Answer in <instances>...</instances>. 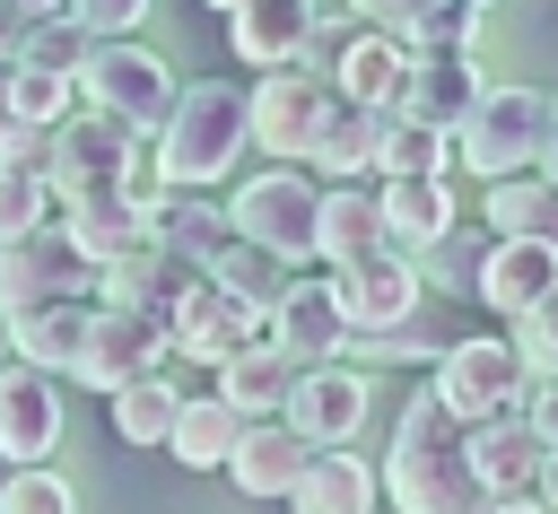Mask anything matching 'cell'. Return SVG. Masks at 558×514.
Returning a JSON list of instances; mask_svg holds the SVG:
<instances>
[{
    "label": "cell",
    "mask_w": 558,
    "mask_h": 514,
    "mask_svg": "<svg viewBox=\"0 0 558 514\" xmlns=\"http://www.w3.org/2000/svg\"><path fill=\"white\" fill-rule=\"evenodd\" d=\"M480 96H488V78H480V61H471V52H410V78H401V105H392V113L453 131Z\"/></svg>",
    "instance_id": "cell-18"
},
{
    "label": "cell",
    "mask_w": 558,
    "mask_h": 514,
    "mask_svg": "<svg viewBox=\"0 0 558 514\" xmlns=\"http://www.w3.org/2000/svg\"><path fill=\"white\" fill-rule=\"evenodd\" d=\"M227 218H235V235L270 244L279 261H305V253H314V218H323V183H314V174H296V166L279 157V166H262V174H244V183H235Z\"/></svg>",
    "instance_id": "cell-6"
},
{
    "label": "cell",
    "mask_w": 558,
    "mask_h": 514,
    "mask_svg": "<svg viewBox=\"0 0 558 514\" xmlns=\"http://www.w3.org/2000/svg\"><path fill=\"white\" fill-rule=\"evenodd\" d=\"M541 505L558 514V444H549V470H541Z\"/></svg>",
    "instance_id": "cell-49"
},
{
    "label": "cell",
    "mask_w": 558,
    "mask_h": 514,
    "mask_svg": "<svg viewBox=\"0 0 558 514\" xmlns=\"http://www.w3.org/2000/svg\"><path fill=\"white\" fill-rule=\"evenodd\" d=\"M331 296H340L349 340H357V331H384V322L418 314V305H427V270H418L410 253H366V261H340V270H331Z\"/></svg>",
    "instance_id": "cell-11"
},
{
    "label": "cell",
    "mask_w": 558,
    "mask_h": 514,
    "mask_svg": "<svg viewBox=\"0 0 558 514\" xmlns=\"http://www.w3.org/2000/svg\"><path fill=\"white\" fill-rule=\"evenodd\" d=\"M384 131H392V105H366V96L331 87V105H323V131H314L305 166H323V174H375Z\"/></svg>",
    "instance_id": "cell-20"
},
{
    "label": "cell",
    "mask_w": 558,
    "mask_h": 514,
    "mask_svg": "<svg viewBox=\"0 0 558 514\" xmlns=\"http://www.w3.org/2000/svg\"><path fill=\"white\" fill-rule=\"evenodd\" d=\"M113 401V436L122 444H166V427H174V409H183V392L166 383V375H131L122 392H105Z\"/></svg>",
    "instance_id": "cell-33"
},
{
    "label": "cell",
    "mask_w": 558,
    "mask_h": 514,
    "mask_svg": "<svg viewBox=\"0 0 558 514\" xmlns=\"http://www.w3.org/2000/svg\"><path fill=\"white\" fill-rule=\"evenodd\" d=\"M166 357H174L166 314H148V305H105V296H96V322H87V348H78V383L122 392L131 375H157Z\"/></svg>",
    "instance_id": "cell-10"
},
{
    "label": "cell",
    "mask_w": 558,
    "mask_h": 514,
    "mask_svg": "<svg viewBox=\"0 0 558 514\" xmlns=\"http://www.w3.org/2000/svg\"><path fill=\"white\" fill-rule=\"evenodd\" d=\"M61 444V392L44 366H0V462H52Z\"/></svg>",
    "instance_id": "cell-16"
},
{
    "label": "cell",
    "mask_w": 558,
    "mask_h": 514,
    "mask_svg": "<svg viewBox=\"0 0 558 514\" xmlns=\"http://www.w3.org/2000/svg\"><path fill=\"white\" fill-rule=\"evenodd\" d=\"M305 35H314V0H235V9H227V44H235V61H253V70L296 61Z\"/></svg>",
    "instance_id": "cell-25"
},
{
    "label": "cell",
    "mask_w": 558,
    "mask_h": 514,
    "mask_svg": "<svg viewBox=\"0 0 558 514\" xmlns=\"http://www.w3.org/2000/svg\"><path fill=\"white\" fill-rule=\"evenodd\" d=\"M384 497L401 514H488V479L471 462V427L445 409V392H410V409L392 418V453H384Z\"/></svg>",
    "instance_id": "cell-1"
},
{
    "label": "cell",
    "mask_w": 558,
    "mask_h": 514,
    "mask_svg": "<svg viewBox=\"0 0 558 514\" xmlns=\"http://www.w3.org/2000/svg\"><path fill=\"white\" fill-rule=\"evenodd\" d=\"M17 9H26V17H52V9H70V0H17Z\"/></svg>",
    "instance_id": "cell-51"
},
{
    "label": "cell",
    "mask_w": 558,
    "mask_h": 514,
    "mask_svg": "<svg viewBox=\"0 0 558 514\" xmlns=\"http://www.w3.org/2000/svg\"><path fill=\"white\" fill-rule=\"evenodd\" d=\"M26 26H35V17H26L17 0H0V61H17V52H26Z\"/></svg>",
    "instance_id": "cell-47"
},
{
    "label": "cell",
    "mask_w": 558,
    "mask_h": 514,
    "mask_svg": "<svg viewBox=\"0 0 558 514\" xmlns=\"http://www.w3.org/2000/svg\"><path fill=\"white\" fill-rule=\"evenodd\" d=\"M549 287H558V244H549V235H497V244L480 253V287H471V296L514 322V314H532Z\"/></svg>",
    "instance_id": "cell-15"
},
{
    "label": "cell",
    "mask_w": 558,
    "mask_h": 514,
    "mask_svg": "<svg viewBox=\"0 0 558 514\" xmlns=\"http://www.w3.org/2000/svg\"><path fill=\"white\" fill-rule=\"evenodd\" d=\"M471 9H497V0H471Z\"/></svg>",
    "instance_id": "cell-55"
},
{
    "label": "cell",
    "mask_w": 558,
    "mask_h": 514,
    "mask_svg": "<svg viewBox=\"0 0 558 514\" xmlns=\"http://www.w3.org/2000/svg\"><path fill=\"white\" fill-rule=\"evenodd\" d=\"M262 331H270L296 366H314V357H340V348H349V314H340L331 279H288V287L270 296Z\"/></svg>",
    "instance_id": "cell-14"
},
{
    "label": "cell",
    "mask_w": 558,
    "mask_h": 514,
    "mask_svg": "<svg viewBox=\"0 0 558 514\" xmlns=\"http://www.w3.org/2000/svg\"><path fill=\"white\" fill-rule=\"evenodd\" d=\"M418 9H427V0H349V17H357V26H392V35H401Z\"/></svg>",
    "instance_id": "cell-46"
},
{
    "label": "cell",
    "mask_w": 558,
    "mask_h": 514,
    "mask_svg": "<svg viewBox=\"0 0 558 514\" xmlns=\"http://www.w3.org/2000/svg\"><path fill=\"white\" fill-rule=\"evenodd\" d=\"M279 418H288L305 444H349V436L366 427V375H357L349 357H314V366H296Z\"/></svg>",
    "instance_id": "cell-12"
},
{
    "label": "cell",
    "mask_w": 558,
    "mask_h": 514,
    "mask_svg": "<svg viewBox=\"0 0 558 514\" xmlns=\"http://www.w3.org/2000/svg\"><path fill=\"white\" fill-rule=\"evenodd\" d=\"M471 462H480L488 497H523V488H541V470H549V436H541L523 409H506V418H480V427H471Z\"/></svg>",
    "instance_id": "cell-22"
},
{
    "label": "cell",
    "mask_w": 558,
    "mask_h": 514,
    "mask_svg": "<svg viewBox=\"0 0 558 514\" xmlns=\"http://www.w3.org/2000/svg\"><path fill=\"white\" fill-rule=\"evenodd\" d=\"M61 227L96 253V261H113V253H131V244H148L157 227H148V209L122 192V183H105V192H78V200H61Z\"/></svg>",
    "instance_id": "cell-27"
},
{
    "label": "cell",
    "mask_w": 558,
    "mask_h": 514,
    "mask_svg": "<svg viewBox=\"0 0 558 514\" xmlns=\"http://www.w3.org/2000/svg\"><path fill=\"white\" fill-rule=\"evenodd\" d=\"M288 383H296V357H288L270 331H262V340H244V348L218 366V392H227L244 418H279V409H288Z\"/></svg>",
    "instance_id": "cell-29"
},
{
    "label": "cell",
    "mask_w": 558,
    "mask_h": 514,
    "mask_svg": "<svg viewBox=\"0 0 558 514\" xmlns=\"http://www.w3.org/2000/svg\"><path fill=\"white\" fill-rule=\"evenodd\" d=\"M70 96H78V78H70V70L9 61V113H26V122H70Z\"/></svg>",
    "instance_id": "cell-38"
},
{
    "label": "cell",
    "mask_w": 558,
    "mask_h": 514,
    "mask_svg": "<svg viewBox=\"0 0 558 514\" xmlns=\"http://www.w3.org/2000/svg\"><path fill=\"white\" fill-rule=\"evenodd\" d=\"M314 253L340 270V261H366V253H392V227H384V192H366L357 174H340L323 192V218H314Z\"/></svg>",
    "instance_id": "cell-21"
},
{
    "label": "cell",
    "mask_w": 558,
    "mask_h": 514,
    "mask_svg": "<svg viewBox=\"0 0 558 514\" xmlns=\"http://www.w3.org/2000/svg\"><path fill=\"white\" fill-rule=\"evenodd\" d=\"M471 35H480V9H471V0H427V9L401 26L410 52H471Z\"/></svg>",
    "instance_id": "cell-41"
},
{
    "label": "cell",
    "mask_w": 558,
    "mask_h": 514,
    "mask_svg": "<svg viewBox=\"0 0 558 514\" xmlns=\"http://www.w3.org/2000/svg\"><path fill=\"white\" fill-rule=\"evenodd\" d=\"M436 392H445V409H453L462 427H480V418L523 409L532 366H523V348H514V340H453V348L436 357Z\"/></svg>",
    "instance_id": "cell-7"
},
{
    "label": "cell",
    "mask_w": 558,
    "mask_h": 514,
    "mask_svg": "<svg viewBox=\"0 0 558 514\" xmlns=\"http://www.w3.org/2000/svg\"><path fill=\"white\" fill-rule=\"evenodd\" d=\"M375 470L349 453V444H323L314 462H305V479L288 488V514H375Z\"/></svg>",
    "instance_id": "cell-26"
},
{
    "label": "cell",
    "mask_w": 558,
    "mask_h": 514,
    "mask_svg": "<svg viewBox=\"0 0 558 514\" xmlns=\"http://www.w3.org/2000/svg\"><path fill=\"white\" fill-rule=\"evenodd\" d=\"M349 348H357V357H427V366H436V357L453 348V331L427 322V305H418V314H401V322H384V331H357Z\"/></svg>",
    "instance_id": "cell-39"
},
{
    "label": "cell",
    "mask_w": 558,
    "mask_h": 514,
    "mask_svg": "<svg viewBox=\"0 0 558 514\" xmlns=\"http://www.w3.org/2000/svg\"><path fill=\"white\" fill-rule=\"evenodd\" d=\"M52 131H61V122H26V113H9V122H0V166L52 174Z\"/></svg>",
    "instance_id": "cell-43"
},
{
    "label": "cell",
    "mask_w": 558,
    "mask_h": 514,
    "mask_svg": "<svg viewBox=\"0 0 558 514\" xmlns=\"http://www.w3.org/2000/svg\"><path fill=\"white\" fill-rule=\"evenodd\" d=\"M235 436H244V409H235L227 392H201V401H183V409H174V427H166V453H174L183 470H227Z\"/></svg>",
    "instance_id": "cell-31"
},
{
    "label": "cell",
    "mask_w": 558,
    "mask_h": 514,
    "mask_svg": "<svg viewBox=\"0 0 558 514\" xmlns=\"http://www.w3.org/2000/svg\"><path fill=\"white\" fill-rule=\"evenodd\" d=\"M78 96L87 105H105V113H122L131 131H166V113H174V78H166V61L148 52V44H131V35H96V52H87V70H78Z\"/></svg>",
    "instance_id": "cell-5"
},
{
    "label": "cell",
    "mask_w": 558,
    "mask_h": 514,
    "mask_svg": "<svg viewBox=\"0 0 558 514\" xmlns=\"http://www.w3.org/2000/svg\"><path fill=\"white\" fill-rule=\"evenodd\" d=\"M480 218H488V235H549L558 244V174H497L488 183V200H480Z\"/></svg>",
    "instance_id": "cell-32"
},
{
    "label": "cell",
    "mask_w": 558,
    "mask_h": 514,
    "mask_svg": "<svg viewBox=\"0 0 558 514\" xmlns=\"http://www.w3.org/2000/svg\"><path fill=\"white\" fill-rule=\"evenodd\" d=\"M148 227H157V244L166 253H183V261H218L227 244H235V218L218 209V200H201V192H183V183H166V200L148 209Z\"/></svg>",
    "instance_id": "cell-28"
},
{
    "label": "cell",
    "mask_w": 558,
    "mask_h": 514,
    "mask_svg": "<svg viewBox=\"0 0 558 514\" xmlns=\"http://www.w3.org/2000/svg\"><path fill=\"white\" fill-rule=\"evenodd\" d=\"M549 113H558V105H549L541 87H488V96L453 122V166H471L480 183L541 166V148H549Z\"/></svg>",
    "instance_id": "cell-3"
},
{
    "label": "cell",
    "mask_w": 558,
    "mask_h": 514,
    "mask_svg": "<svg viewBox=\"0 0 558 514\" xmlns=\"http://www.w3.org/2000/svg\"><path fill=\"white\" fill-rule=\"evenodd\" d=\"M244 96H253V148H262V157H288V166H305L314 131H323V105H331V78H323V70H305V61H279V70H262Z\"/></svg>",
    "instance_id": "cell-8"
},
{
    "label": "cell",
    "mask_w": 558,
    "mask_h": 514,
    "mask_svg": "<svg viewBox=\"0 0 558 514\" xmlns=\"http://www.w3.org/2000/svg\"><path fill=\"white\" fill-rule=\"evenodd\" d=\"M314 453H323V444H305L288 418H244V436H235V453H227V479H235L244 497H288Z\"/></svg>",
    "instance_id": "cell-19"
},
{
    "label": "cell",
    "mask_w": 558,
    "mask_h": 514,
    "mask_svg": "<svg viewBox=\"0 0 558 514\" xmlns=\"http://www.w3.org/2000/svg\"><path fill=\"white\" fill-rule=\"evenodd\" d=\"M87 52H96V35L78 26V9H52V17L26 26V52H17V61H35V70H70V78H78Z\"/></svg>",
    "instance_id": "cell-36"
},
{
    "label": "cell",
    "mask_w": 558,
    "mask_h": 514,
    "mask_svg": "<svg viewBox=\"0 0 558 514\" xmlns=\"http://www.w3.org/2000/svg\"><path fill=\"white\" fill-rule=\"evenodd\" d=\"M488 514H549V505H541V488H523V497H488Z\"/></svg>",
    "instance_id": "cell-48"
},
{
    "label": "cell",
    "mask_w": 558,
    "mask_h": 514,
    "mask_svg": "<svg viewBox=\"0 0 558 514\" xmlns=\"http://www.w3.org/2000/svg\"><path fill=\"white\" fill-rule=\"evenodd\" d=\"M514 348H523L532 375H558V287H549L532 314H514Z\"/></svg>",
    "instance_id": "cell-42"
},
{
    "label": "cell",
    "mask_w": 558,
    "mask_h": 514,
    "mask_svg": "<svg viewBox=\"0 0 558 514\" xmlns=\"http://www.w3.org/2000/svg\"><path fill=\"white\" fill-rule=\"evenodd\" d=\"M201 9H218V17H227V9H235V0H201Z\"/></svg>",
    "instance_id": "cell-54"
},
{
    "label": "cell",
    "mask_w": 558,
    "mask_h": 514,
    "mask_svg": "<svg viewBox=\"0 0 558 514\" xmlns=\"http://www.w3.org/2000/svg\"><path fill=\"white\" fill-rule=\"evenodd\" d=\"M209 279H218L227 296H244V305H262V314H270V296L288 287V261H279L270 244H253V235H235V244H227V253L209 261Z\"/></svg>",
    "instance_id": "cell-34"
},
{
    "label": "cell",
    "mask_w": 558,
    "mask_h": 514,
    "mask_svg": "<svg viewBox=\"0 0 558 514\" xmlns=\"http://www.w3.org/2000/svg\"><path fill=\"white\" fill-rule=\"evenodd\" d=\"M401 78H410V44H401L392 26L349 35L340 61H331V87H349V96H366V105H401Z\"/></svg>",
    "instance_id": "cell-30"
},
{
    "label": "cell",
    "mask_w": 558,
    "mask_h": 514,
    "mask_svg": "<svg viewBox=\"0 0 558 514\" xmlns=\"http://www.w3.org/2000/svg\"><path fill=\"white\" fill-rule=\"evenodd\" d=\"M0 514H78V488H70V479H61L52 462H9Z\"/></svg>",
    "instance_id": "cell-40"
},
{
    "label": "cell",
    "mask_w": 558,
    "mask_h": 514,
    "mask_svg": "<svg viewBox=\"0 0 558 514\" xmlns=\"http://www.w3.org/2000/svg\"><path fill=\"white\" fill-rule=\"evenodd\" d=\"M0 366H9V314H0Z\"/></svg>",
    "instance_id": "cell-53"
},
{
    "label": "cell",
    "mask_w": 558,
    "mask_h": 514,
    "mask_svg": "<svg viewBox=\"0 0 558 514\" xmlns=\"http://www.w3.org/2000/svg\"><path fill=\"white\" fill-rule=\"evenodd\" d=\"M0 122H9V61H0Z\"/></svg>",
    "instance_id": "cell-52"
},
{
    "label": "cell",
    "mask_w": 558,
    "mask_h": 514,
    "mask_svg": "<svg viewBox=\"0 0 558 514\" xmlns=\"http://www.w3.org/2000/svg\"><path fill=\"white\" fill-rule=\"evenodd\" d=\"M70 9H78L87 35H131V26L148 17V0H70Z\"/></svg>",
    "instance_id": "cell-44"
},
{
    "label": "cell",
    "mask_w": 558,
    "mask_h": 514,
    "mask_svg": "<svg viewBox=\"0 0 558 514\" xmlns=\"http://www.w3.org/2000/svg\"><path fill=\"white\" fill-rule=\"evenodd\" d=\"M44 218H61V192H52V174L0 166V244H9V235H35Z\"/></svg>",
    "instance_id": "cell-37"
},
{
    "label": "cell",
    "mask_w": 558,
    "mask_h": 514,
    "mask_svg": "<svg viewBox=\"0 0 558 514\" xmlns=\"http://www.w3.org/2000/svg\"><path fill=\"white\" fill-rule=\"evenodd\" d=\"M166 340H174V357H192V366H227L244 340H262V305H244V296H227L218 279H201V287L166 314Z\"/></svg>",
    "instance_id": "cell-13"
},
{
    "label": "cell",
    "mask_w": 558,
    "mask_h": 514,
    "mask_svg": "<svg viewBox=\"0 0 558 514\" xmlns=\"http://www.w3.org/2000/svg\"><path fill=\"white\" fill-rule=\"evenodd\" d=\"M541 174H558V113H549V148H541Z\"/></svg>",
    "instance_id": "cell-50"
},
{
    "label": "cell",
    "mask_w": 558,
    "mask_h": 514,
    "mask_svg": "<svg viewBox=\"0 0 558 514\" xmlns=\"http://www.w3.org/2000/svg\"><path fill=\"white\" fill-rule=\"evenodd\" d=\"M201 279H209L201 261H183V253H166V244L148 235V244H131V253H113V261H105L96 296H105V305H148V314H174Z\"/></svg>",
    "instance_id": "cell-17"
},
{
    "label": "cell",
    "mask_w": 558,
    "mask_h": 514,
    "mask_svg": "<svg viewBox=\"0 0 558 514\" xmlns=\"http://www.w3.org/2000/svg\"><path fill=\"white\" fill-rule=\"evenodd\" d=\"M384 192V227H392V253H427V244H445L453 235V183L445 174H384L375 183Z\"/></svg>",
    "instance_id": "cell-24"
},
{
    "label": "cell",
    "mask_w": 558,
    "mask_h": 514,
    "mask_svg": "<svg viewBox=\"0 0 558 514\" xmlns=\"http://www.w3.org/2000/svg\"><path fill=\"white\" fill-rule=\"evenodd\" d=\"M244 148H253V96H244L235 78L183 87L174 113H166V131H157V166H166V183H183V192H209L218 174H235Z\"/></svg>",
    "instance_id": "cell-2"
},
{
    "label": "cell",
    "mask_w": 558,
    "mask_h": 514,
    "mask_svg": "<svg viewBox=\"0 0 558 514\" xmlns=\"http://www.w3.org/2000/svg\"><path fill=\"white\" fill-rule=\"evenodd\" d=\"M148 148V131H131L122 113H105V105H87V113H70L61 131H52V192L61 200H78V192H105V183H122L131 174V157Z\"/></svg>",
    "instance_id": "cell-9"
},
{
    "label": "cell",
    "mask_w": 558,
    "mask_h": 514,
    "mask_svg": "<svg viewBox=\"0 0 558 514\" xmlns=\"http://www.w3.org/2000/svg\"><path fill=\"white\" fill-rule=\"evenodd\" d=\"M523 418L558 444V375H532V392H523Z\"/></svg>",
    "instance_id": "cell-45"
},
{
    "label": "cell",
    "mask_w": 558,
    "mask_h": 514,
    "mask_svg": "<svg viewBox=\"0 0 558 514\" xmlns=\"http://www.w3.org/2000/svg\"><path fill=\"white\" fill-rule=\"evenodd\" d=\"M87 322H96V296H52V305L9 314V348H17L26 366H44V375H78Z\"/></svg>",
    "instance_id": "cell-23"
},
{
    "label": "cell",
    "mask_w": 558,
    "mask_h": 514,
    "mask_svg": "<svg viewBox=\"0 0 558 514\" xmlns=\"http://www.w3.org/2000/svg\"><path fill=\"white\" fill-rule=\"evenodd\" d=\"M445 157H453V131L392 113V131H384V148H375V174H445Z\"/></svg>",
    "instance_id": "cell-35"
},
{
    "label": "cell",
    "mask_w": 558,
    "mask_h": 514,
    "mask_svg": "<svg viewBox=\"0 0 558 514\" xmlns=\"http://www.w3.org/2000/svg\"><path fill=\"white\" fill-rule=\"evenodd\" d=\"M105 261L61 227L44 218L35 235H9L0 244V314H26V305H52V296H96Z\"/></svg>",
    "instance_id": "cell-4"
}]
</instances>
